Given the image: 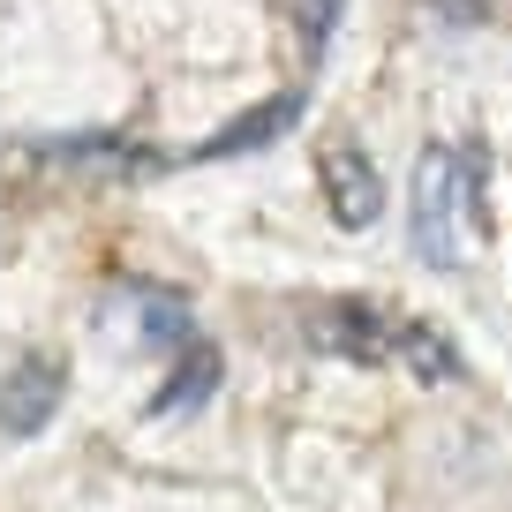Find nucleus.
<instances>
[{
  "instance_id": "obj_7",
  "label": "nucleus",
  "mask_w": 512,
  "mask_h": 512,
  "mask_svg": "<svg viewBox=\"0 0 512 512\" xmlns=\"http://www.w3.org/2000/svg\"><path fill=\"white\" fill-rule=\"evenodd\" d=\"M46 159H61V166H83V174H151V151H136V144H121V136H61V144H46Z\"/></svg>"
},
{
  "instance_id": "obj_4",
  "label": "nucleus",
  "mask_w": 512,
  "mask_h": 512,
  "mask_svg": "<svg viewBox=\"0 0 512 512\" xmlns=\"http://www.w3.org/2000/svg\"><path fill=\"white\" fill-rule=\"evenodd\" d=\"M309 339H317L324 354H347V362H384V354H392V324H384L369 302H332V309H317Z\"/></svg>"
},
{
  "instance_id": "obj_8",
  "label": "nucleus",
  "mask_w": 512,
  "mask_h": 512,
  "mask_svg": "<svg viewBox=\"0 0 512 512\" xmlns=\"http://www.w3.org/2000/svg\"><path fill=\"white\" fill-rule=\"evenodd\" d=\"M392 354H400L422 384H452V377H460V354H452L430 324H392Z\"/></svg>"
},
{
  "instance_id": "obj_1",
  "label": "nucleus",
  "mask_w": 512,
  "mask_h": 512,
  "mask_svg": "<svg viewBox=\"0 0 512 512\" xmlns=\"http://www.w3.org/2000/svg\"><path fill=\"white\" fill-rule=\"evenodd\" d=\"M482 219V151L475 144H430L415 159V211L407 234L430 272H452L467 256V226Z\"/></svg>"
},
{
  "instance_id": "obj_9",
  "label": "nucleus",
  "mask_w": 512,
  "mask_h": 512,
  "mask_svg": "<svg viewBox=\"0 0 512 512\" xmlns=\"http://www.w3.org/2000/svg\"><path fill=\"white\" fill-rule=\"evenodd\" d=\"M144 339H151V347H196L181 294H151V302H144Z\"/></svg>"
},
{
  "instance_id": "obj_3",
  "label": "nucleus",
  "mask_w": 512,
  "mask_h": 512,
  "mask_svg": "<svg viewBox=\"0 0 512 512\" xmlns=\"http://www.w3.org/2000/svg\"><path fill=\"white\" fill-rule=\"evenodd\" d=\"M317 174H324V196H332V219L339 226H377L384 181H377V166L362 159V144H324Z\"/></svg>"
},
{
  "instance_id": "obj_6",
  "label": "nucleus",
  "mask_w": 512,
  "mask_h": 512,
  "mask_svg": "<svg viewBox=\"0 0 512 512\" xmlns=\"http://www.w3.org/2000/svg\"><path fill=\"white\" fill-rule=\"evenodd\" d=\"M211 392H219V347H211V339H196V347H181L166 392H151V415H189V407H204Z\"/></svg>"
},
{
  "instance_id": "obj_5",
  "label": "nucleus",
  "mask_w": 512,
  "mask_h": 512,
  "mask_svg": "<svg viewBox=\"0 0 512 512\" xmlns=\"http://www.w3.org/2000/svg\"><path fill=\"white\" fill-rule=\"evenodd\" d=\"M294 121H302V91H279V98H264V106H249L241 121H226L219 136L196 151V159H241V151H256V144H272V136H287Z\"/></svg>"
},
{
  "instance_id": "obj_10",
  "label": "nucleus",
  "mask_w": 512,
  "mask_h": 512,
  "mask_svg": "<svg viewBox=\"0 0 512 512\" xmlns=\"http://www.w3.org/2000/svg\"><path fill=\"white\" fill-rule=\"evenodd\" d=\"M430 8H437V16H460V23L482 16V0H430Z\"/></svg>"
},
{
  "instance_id": "obj_2",
  "label": "nucleus",
  "mask_w": 512,
  "mask_h": 512,
  "mask_svg": "<svg viewBox=\"0 0 512 512\" xmlns=\"http://www.w3.org/2000/svg\"><path fill=\"white\" fill-rule=\"evenodd\" d=\"M61 392H68V369L53 362V354H23V362L0 377V430L38 437L53 415H61Z\"/></svg>"
}]
</instances>
